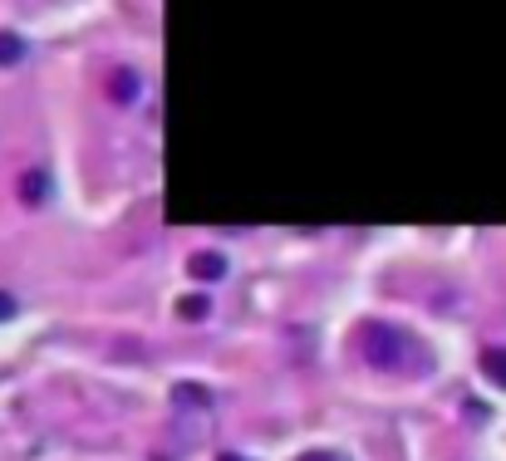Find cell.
I'll return each mask as SVG.
<instances>
[{
    "label": "cell",
    "mask_w": 506,
    "mask_h": 461,
    "mask_svg": "<svg viewBox=\"0 0 506 461\" xmlns=\"http://www.w3.org/2000/svg\"><path fill=\"white\" fill-rule=\"evenodd\" d=\"M177 407H212V393H202V387L183 383V387H177Z\"/></svg>",
    "instance_id": "obj_7"
},
{
    "label": "cell",
    "mask_w": 506,
    "mask_h": 461,
    "mask_svg": "<svg viewBox=\"0 0 506 461\" xmlns=\"http://www.w3.org/2000/svg\"><path fill=\"white\" fill-rule=\"evenodd\" d=\"M187 270H192V280L212 285V280H222V275H226V260L216 256V250H197V256L187 260Z\"/></svg>",
    "instance_id": "obj_2"
},
{
    "label": "cell",
    "mask_w": 506,
    "mask_h": 461,
    "mask_svg": "<svg viewBox=\"0 0 506 461\" xmlns=\"http://www.w3.org/2000/svg\"><path fill=\"white\" fill-rule=\"evenodd\" d=\"M10 314H15V299H10V295H0V319H10Z\"/></svg>",
    "instance_id": "obj_9"
},
{
    "label": "cell",
    "mask_w": 506,
    "mask_h": 461,
    "mask_svg": "<svg viewBox=\"0 0 506 461\" xmlns=\"http://www.w3.org/2000/svg\"><path fill=\"white\" fill-rule=\"evenodd\" d=\"M222 461H241V456H222Z\"/></svg>",
    "instance_id": "obj_10"
},
{
    "label": "cell",
    "mask_w": 506,
    "mask_h": 461,
    "mask_svg": "<svg viewBox=\"0 0 506 461\" xmlns=\"http://www.w3.org/2000/svg\"><path fill=\"white\" fill-rule=\"evenodd\" d=\"M481 373L497 387H506V348H487V354H481Z\"/></svg>",
    "instance_id": "obj_5"
},
{
    "label": "cell",
    "mask_w": 506,
    "mask_h": 461,
    "mask_svg": "<svg viewBox=\"0 0 506 461\" xmlns=\"http://www.w3.org/2000/svg\"><path fill=\"white\" fill-rule=\"evenodd\" d=\"M177 314H183V319H207V314H212V299L207 295H187L183 305H177Z\"/></svg>",
    "instance_id": "obj_6"
},
{
    "label": "cell",
    "mask_w": 506,
    "mask_h": 461,
    "mask_svg": "<svg viewBox=\"0 0 506 461\" xmlns=\"http://www.w3.org/2000/svg\"><path fill=\"white\" fill-rule=\"evenodd\" d=\"M359 348H364V358L373 363V368H403V354L413 348V338H408L403 329H393V324L373 319L359 329Z\"/></svg>",
    "instance_id": "obj_1"
},
{
    "label": "cell",
    "mask_w": 506,
    "mask_h": 461,
    "mask_svg": "<svg viewBox=\"0 0 506 461\" xmlns=\"http://www.w3.org/2000/svg\"><path fill=\"white\" fill-rule=\"evenodd\" d=\"M138 93H143V79L134 74V69H118V74H114V99H118V103H124V99L134 103Z\"/></svg>",
    "instance_id": "obj_3"
},
{
    "label": "cell",
    "mask_w": 506,
    "mask_h": 461,
    "mask_svg": "<svg viewBox=\"0 0 506 461\" xmlns=\"http://www.w3.org/2000/svg\"><path fill=\"white\" fill-rule=\"evenodd\" d=\"M300 461H344V456H334V452H305Z\"/></svg>",
    "instance_id": "obj_8"
},
{
    "label": "cell",
    "mask_w": 506,
    "mask_h": 461,
    "mask_svg": "<svg viewBox=\"0 0 506 461\" xmlns=\"http://www.w3.org/2000/svg\"><path fill=\"white\" fill-rule=\"evenodd\" d=\"M20 191H25V201H30V206H40V197L50 191V172H45V167H35V172H25V181H20Z\"/></svg>",
    "instance_id": "obj_4"
}]
</instances>
